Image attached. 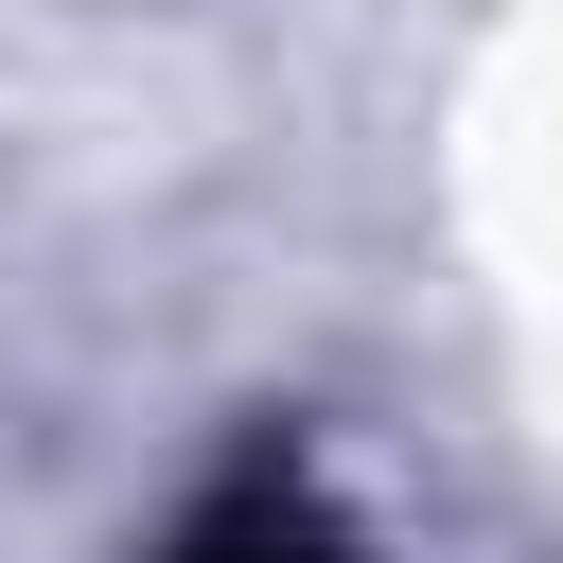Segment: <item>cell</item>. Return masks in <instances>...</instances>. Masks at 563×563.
Masks as SVG:
<instances>
[{"instance_id":"1","label":"cell","mask_w":563,"mask_h":563,"mask_svg":"<svg viewBox=\"0 0 563 563\" xmlns=\"http://www.w3.org/2000/svg\"><path fill=\"white\" fill-rule=\"evenodd\" d=\"M176 563H352V545H334V510H317L299 475H229V493L176 528Z\"/></svg>"}]
</instances>
